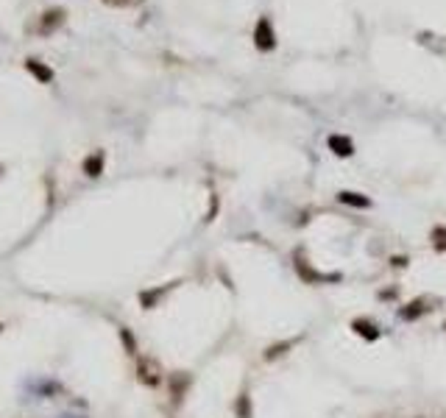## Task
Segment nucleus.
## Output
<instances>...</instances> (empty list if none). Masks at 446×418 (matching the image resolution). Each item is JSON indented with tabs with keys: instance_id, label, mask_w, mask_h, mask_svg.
<instances>
[{
	"instance_id": "obj_11",
	"label": "nucleus",
	"mask_w": 446,
	"mask_h": 418,
	"mask_svg": "<svg viewBox=\"0 0 446 418\" xmlns=\"http://www.w3.org/2000/svg\"><path fill=\"white\" fill-rule=\"evenodd\" d=\"M104 162H106L104 151H95L93 157H87V159H84V173H87L90 179H98V176L104 173Z\"/></svg>"
},
{
	"instance_id": "obj_9",
	"label": "nucleus",
	"mask_w": 446,
	"mask_h": 418,
	"mask_svg": "<svg viewBox=\"0 0 446 418\" xmlns=\"http://www.w3.org/2000/svg\"><path fill=\"white\" fill-rule=\"evenodd\" d=\"M338 201L346 203V206H351V209H368L371 206V198L362 195V192H354V190H340L338 192Z\"/></svg>"
},
{
	"instance_id": "obj_7",
	"label": "nucleus",
	"mask_w": 446,
	"mask_h": 418,
	"mask_svg": "<svg viewBox=\"0 0 446 418\" xmlns=\"http://www.w3.org/2000/svg\"><path fill=\"white\" fill-rule=\"evenodd\" d=\"M295 343H299V337H287V340H279V343H271L265 346V352H262V360L265 363H273V360H282L290 348H295Z\"/></svg>"
},
{
	"instance_id": "obj_4",
	"label": "nucleus",
	"mask_w": 446,
	"mask_h": 418,
	"mask_svg": "<svg viewBox=\"0 0 446 418\" xmlns=\"http://www.w3.org/2000/svg\"><path fill=\"white\" fill-rule=\"evenodd\" d=\"M64 20H67V12L64 9H48V12H42L39 14V23H37V34L39 37H50L53 31H59L61 26H64Z\"/></svg>"
},
{
	"instance_id": "obj_10",
	"label": "nucleus",
	"mask_w": 446,
	"mask_h": 418,
	"mask_svg": "<svg viewBox=\"0 0 446 418\" xmlns=\"http://www.w3.org/2000/svg\"><path fill=\"white\" fill-rule=\"evenodd\" d=\"M26 70H28V73H31L39 84H50V81H53V70H50L48 64L37 61V59H28V61H26Z\"/></svg>"
},
{
	"instance_id": "obj_14",
	"label": "nucleus",
	"mask_w": 446,
	"mask_h": 418,
	"mask_svg": "<svg viewBox=\"0 0 446 418\" xmlns=\"http://www.w3.org/2000/svg\"><path fill=\"white\" fill-rule=\"evenodd\" d=\"M187 385H190V377H187V374H176V377L171 379V393H173V401H182V396H184Z\"/></svg>"
},
{
	"instance_id": "obj_15",
	"label": "nucleus",
	"mask_w": 446,
	"mask_h": 418,
	"mask_svg": "<svg viewBox=\"0 0 446 418\" xmlns=\"http://www.w3.org/2000/svg\"><path fill=\"white\" fill-rule=\"evenodd\" d=\"M429 240H432V248H435V251L446 254V226H435V229L429 232Z\"/></svg>"
},
{
	"instance_id": "obj_18",
	"label": "nucleus",
	"mask_w": 446,
	"mask_h": 418,
	"mask_svg": "<svg viewBox=\"0 0 446 418\" xmlns=\"http://www.w3.org/2000/svg\"><path fill=\"white\" fill-rule=\"evenodd\" d=\"M391 262H394V268H405V265H407L410 259H407V257H394Z\"/></svg>"
},
{
	"instance_id": "obj_13",
	"label": "nucleus",
	"mask_w": 446,
	"mask_h": 418,
	"mask_svg": "<svg viewBox=\"0 0 446 418\" xmlns=\"http://www.w3.org/2000/svg\"><path fill=\"white\" fill-rule=\"evenodd\" d=\"M173 285H176V282H173ZM173 285H168V288H159V290H145V293H139V301H142V307H145V310H151V307H154V304H157V301H159V299H162V296H165V293H168V290H171Z\"/></svg>"
},
{
	"instance_id": "obj_1",
	"label": "nucleus",
	"mask_w": 446,
	"mask_h": 418,
	"mask_svg": "<svg viewBox=\"0 0 446 418\" xmlns=\"http://www.w3.org/2000/svg\"><path fill=\"white\" fill-rule=\"evenodd\" d=\"M293 268H295V273H299V279L302 282H307V285H329V282H340V273H321V270H316V268H310V262L299 254L293 259Z\"/></svg>"
},
{
	"instance_id": "obj_12",
	"label": "nucleus",
	"mask_w": 446,
	"mask_h": 418,
	"mask_svg": "<svg viewBox=\"0 0 446 418\" xmlns=\"http://www.w3.org/2000/svg\"><path fill=\"white\" fill-rule=\"evenodd\" d=\"M235 415L237 418H254V404H251V396L243 390L240 396H237V401H235Z\"/></svg>"
},
{
	"instance_id": "obj_3",
	"label": "nucleus",
	"mask_w": 446,
	"mask_h": 418,
	"mask_svg": "<svg viewBox=\"0 0 446 418\" xmlns=\"http://www.w3.org/2000/svg\"><path fill=\"white\" fill-rule=\"evenodd\" d=\"M137 379L145 388H159L162 385V366L154 357H139L137 360Z\"/></svg>"
},
{
	"instance_id": "obj_2",
	"label": "nucleus",
	"mask_w": 446,
	"mask_h": 418,
	"mask_svg": "<svg viewBox=\"0 0 446 418\" xmlns=\"http://www.w3.org/2000/svg\"><path fill=\"white\" fill-rule=\"evenodd\" d=\"M435 304H438V299H432V296H416V299H410L405 307H399V321H407V324H413V321H418V318H424V315H429L432 310H435Z\"/></svg>"
},
{
	"instance_id": "obj_16",
	"label": "nucleus",
	"mask_w": 446,
	"mask_h": 418,
	"mask_svg": "<svg viewBox=\"0 0 446 418\" xmlns=\"http://www.w3.org/2000/svg\"><path fill=\"white\" fill-rule=\"evenodd\" d=\"M120 340H123V346H126V352H128V355L134 357V355H137V340L131 337V332H128L126 326L120 329Z\"/></svg>"
},
{
	"instance_id": "obj_6",
	"label": "nucleus",
	"mask_w": 446,
	"mask_h": 418,
	"mask_svg": "<svg viewBox=\"0 0 446 418\" xmlns=\"http://www.w3.org/2000/svg\"><path fill=\"white\" fill-rule=\"evenodd\" d=\"M254 45H257L262 53H268V50H273V48H276V34H273V26H271V20H268V17H260V20H257V28H254Z\"/></svg>"
},
{
	"instance_id": "obj_17",
	"label": "nucleus",
	"mask_w": 446,
	"mask_h": 418,
	"mask_svg": "<svg viewBox=\"0 0 446 418\" xmlns=\"http://www.w3.org/2000/svg\"><path fill=\"white\" fill-rule=\"evenodd\" d=\"M106 6H112V9H134V6H139L142 0H104Z\"/></svg>"
},
{
	"instance_id": "obj_19",
	"label": "nucleus",
	"mask_w": 446,
	"mask_h": 418,
	"mask_svg": "<svg viewBox=\"0 0 446 418\" xmlns=\"http://www.w3.org/2000/svg\"><path fill=\"white\" fill-rule=\"evenodd\" d=\"M443 332H446V321H443Z\"/></svg>"
},
{
	"instance_id": "obj_5",
	"label": "nucleus",
	"mask_w": 446,
	"mask_h": 418,
	"mask_svg": "<svg viewBox=\"0 0 446 418\" xmlns=\"http://www.w3.org/2000/svg\"><path fill=\"white\" fill-rule=\"evenodd\" d=\"M349 329H351L357 337L368 340V343H377V340L382 337V326H380L377 321H371V318H354V321L349 324Z\"/></svg>"
},
{
	"instance_id": "obj_20",
	"label": "nucleus",
	"mask_w": 446,
	"mask_h": 418,
	"mask_svg": "<svg viewBox=\"0 0 446 418\" xmlns=\"http://www.w3.org/2000/svg\"><path fill=\"white\" fill-rule=\"evenodd\" d=\"M0 332H3V324H0Z\"/></svg>"
},
{
	"instance_id": "obj_8",
	"label": "nucleus",
	"mask_w": 446,
	"mask_h": 418,
	"mask_svg": "<svg viewBox=\"0 0 446 418\" xmlns=\"http://www.w3.org/2000/svg\"><path fill=\"white\" fill-rule=\"evenodd\" d=\"M327 146H329V151L335 157H343V159H349L354 154V143H351V137H346V134H332L327 139Z\"/></svg>"
}]
</instances>
